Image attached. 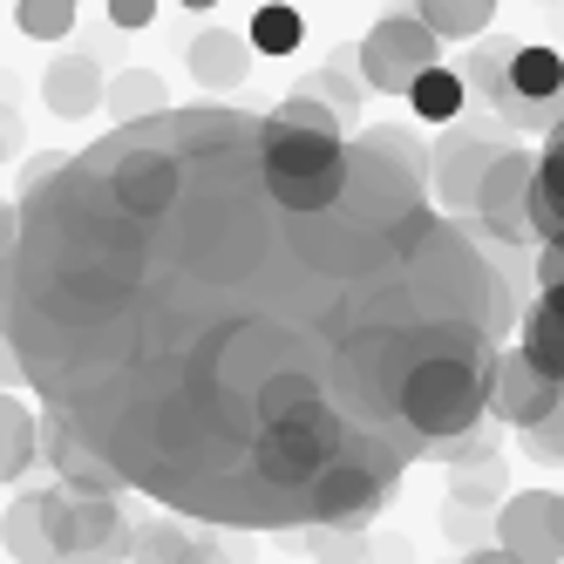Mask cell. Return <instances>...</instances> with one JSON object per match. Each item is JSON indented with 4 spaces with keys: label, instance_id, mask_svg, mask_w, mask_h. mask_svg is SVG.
Listing matches in <instances>:
<instances>
[{
    "label": "cell",
    "instance_id": "484cf974",
    "mask_svg": "<svg viewBox=\"0 0 564 564\" xmlns=\"http://www.w3.org/2000/svg\"><path fill=\"white\" fill-rule=\"evenodd\" d=\"M306 551L319 564H368L375 557V544L360 538V531H306Z\"/></svg>",
    "mask_w": 564,
    "mask_h": 564
},
{
    "label": "cell",
    "instance_id": "e575fe53",
    "mask_svg": "<svg viewBox=\"0 0 564 564\" xmlns=\"http://www.w3.org/2000/svg\"><path fill=\"white\" fill-rule=\"evenodd\" d=\"M463 564H517V557H503V551L490 544V551H476V557H463Z\"/></svg>",
    "mask_w": 564,
    "mask_h": 564
},
{
    "label": "cell",
    "instance_id": "9c48e42d",
    "mask_svg": "<svg viewBox=\"0 0 564 564\" xmlns=\"http://www.w3.org/2000/svg\"><path fill=\"white\" fill-rule=\"evenodd\" d=\"M531 184H538V156L531 150H510L503 164L490 171V184H482V205H476V238H497V246H523L531 231Z\"/></svg>",
    "mask_w": 564,
    "mask_h": 564
},
{
    "label": "cell",
    "instance_id": "d6986e66",
    "mask_svg": "<svg viewBox=\"0 0 564 564\" xmlns=\"http://www.w3.org/2000/svg\"><path fill=\"white\" fill-rule=\"evenodd\" d=\"M429 34H435V42H463V34H482V28H490V0H415V8H409Z\"/></svg>",
    "mask_w": 564,
    "mask_h": 564
},
{
    "label": "cell",
    "instance_id": "ac0fdd59",
    "mask_svg": "<svg viewBox=\"0 0 564 564\" xmlns=\"http://www.w3.org/2000/svg\"><path fill=\"white\" fill-rule=\"evenodd\" d=\"M34 456H42V422L28 415L21 394L0 388V463H8V482H21Z\"/></svg>",
    "mask_w": 564,
    "mask_h": 564
},
{
    "label": "cell",
    "instance_id": "4dcf8cb0",
    "mask_svg": "<svg viewBox=\"0 0 564 564\" xmlns=\"http://www.w3.org/2000/svg\"><path fill=\"white\" fill-rule=\"evenodd\" d=\"M109 21L116 28H150L156 21V0H109Z\"/></svg>",
    "mask_w": 564,
    "mask_h": 564
},
{
    "label": "cell",
    "instance_id": "ba28073f",
    "mask_svg": "<svg viewBox=\"0 0 564 564\" xmlns=\"http://www.w3.org/2000/svg\"><path fill=\"white\" fill-rule=\"evenodd\" d=\"M497 551L517 564H557L564 557V497L517 490L497 503Z\"/></svg>",
    "mask_w": 564,
    "mask_h": 564
},
{
    "label": "cell",
    "instance_id": "8992f818",
    "mask_svg": "<svg viewBox=\"0 0 564 564\" xmlns=\"http://www.w3.org/2000/svg\"><path fill=\"white\" fill-rule=\"evenodd\" d=\"M388 490H394V482H388L381 469H368V463L347 456V463H334V469L300 497V517H306V531H368L375 510L388 503Z\"/></svg>",
    "mask_w": 564,
    "mask_h": 564
},
{
    "label": "cell",
    "instance_id": "e0dca14e",
    "mask_svg": "<svg viewBox=\"0 0 564 564\" xmlns=\"http://www.w3.org/2000/svg\"><path fill=\"white\" fill-rule=\"evenodd\" d=\"M130 564H205V531H191V523H177V517L137 523Z\"/></svg>",
    "mask_w": 564,
    "mask_h": 564
},
{
    "label": "cell",
    "instance_id": "277c9868",
    "mask_svg": "<svg viewBox=\"0 0 564 564\" xmlns=\"http://www.w3.org/2000/svg\"><path fill=\"white\" fill-rule=\"evenodd\" d=\"M415 212H429V184L409 177L401 164H388V156L347 143V197H340V218L368 225V231H394V225H409Z\"/></svg>",
    "mask_w": 564,
    "mask_h": 564
},
{
    "label": "cell",
    "instance_id": "52a82bcc",
    "mask_svg": "<svg viewBox=\"0 0 564 564\" xmlns=\"http://www.w3.org/2000/svg\"><path fill=\"white\" fill-rule=\"evenodd\" d=\"M557 401H564V388H557L523 347H503V354H497V375H490V415H497L503 429H517V435L544 429V422L557 415Z\"/></svg>",
    "mask_w": 564,
    "mask_h": 564
},
{
    "label": "cell",
    "instance_id": "836d02e7",
    "mask_svg": "<svg viewBox=\"0 0 564 564\" xmlns=\"http://www.w3.org/2000/svg\"><path fill=\"white\" fill-rule=\"evenodd\" d=\"M21 150V123H14V109H0V164Z\"/></svg>",
    "mask_w": 564,
    "mask_h": 564
},
{
    "label": "cell",
    "instance_id": "30bf717a",
    "mask_svg": "<svg viewBox=\"0 0 564 564\" xmlns=\"http://www.w3.org/2000/svg\"><path fill=\"white\" fill-rule=\"evenodd\" d=\"M42 456L55 463V476H62V490H75V497H109L116 503V490H123V469L116 463H102L89 442H83V429H75L68 415H42Z\"/></svg>",
    "mask_w": 564,
    "mask_h": 564
},
{
    "label": "cell",
    "instance_id": "7c38bea8",
    "mask_svg": "<svg viewBox=\"0 0 564 564\" xmlns=\"http://www.w3.org/2000/svg\"><path fill=\"white\" fill-rule=\"evenodd\" d=\"M109 96V83H102V62L83 48V55H55L48 68H42V102L55 109V116H89L96 102Z\"/></svg>",
    "mask_w": 564,
    "mask_h": 564
},
{
    "label": "cell",
    "instance_id": "5bb4252c",
    "mask_svg": "<svg viewBox=\"0 0 564 564\" xmlns=\"http://www.w3.org/2000/svg\"><path fill=\"white\" fill-rule=\"evenodd\" d=\"M531 231L544 246H564V123L538 150V184H531Z\"/></svg>",
    "mask_w": 564,
    "mask_h": 564
},
{
    "label": "cell",
    "instance_id": "603a6c76",
    "mask_svg": "<svg viewBox=\"0 0 564 564\" xmlns=\"http://www.w3.org/2000/svg\"><path fill=\"white\" fill-rule=\"evenodd\" d=\"M300 34H306L300 8H259L246 42H252V55H293V48H300Z\"/></svg>",
    "mask_w": 564,
    "mask_h": 564
},
{
    "label": "cell",
    "instance_id": "cb8c5ba5",
    "mask_svg": "<svg viewBox=\"0 0 564 564\" xmlns=\"http://www.w3.org/2000/svg\"><path fill=\"white\" fill-rule=\"evenodd\" d=\"M517 48H523L517 34H497V42H482V48L469 55V89L497 102V89L510 83V62H517Z\"/></svg>",
    "mask_w": 564,
    "mask_h": 564
},
{
    "label": "cell",
    "instance_id": "44dd1931",
    "mask_svg": "<svg viewBox=\"0 0 564 564\" xmlns=\"http://www.w3.org/2000/svg\"><path fill=\"white\" fill-rule=\"evenodd\" d=\"M517 347L531 354L538 368L564 388V313H557V306H544V300H538L531 313H523V340H517Z\"/></svg>",
    "mask_w": 564,
    "mask_h": 564
},
{
    "label": "cell",
    "instance_id": "ffe728a7",
    "mask_svg": "<svg viewBox=\"0 0 564 564\" xmlns=\"http://www.w3.org/2000/svg\"><path fill=\"white\" fill-rule=\"evenodd\" d=\"M360 150H375V156H388V164H401V171H409V177H435V150L415 137V130H394V123H375V130H360L354 137Z\"/></svg>",
    "mask_w": 564,
    "mask_h": 564
},
{
    "label": "cell",
    "instance_id": "1f68e13d",
    "mask_svg": "<svg viewBox=\"0 0 564 564\" xmlns=\"http://www.w3.org/2000/svg\"><path fill=\"white\" fill-rule=\"evenodd\" d=\"M14 246H21V212L8 205V197H0V265L14 259Z\"/></svg>",
    "mask_w": 564,
    "mask_h": 564
},
{
    "label": "cell",
    "instance_id": "d6a6232c",
    "mask_svg": "<svg viewBox=\"0 0 564 564\" xmlns=\"http://www.w3.org/2000/svg\"><path fill=\"white\" fill-rule=\"evenodd\" d=\"M409 557H415V551H409V538H381L368 564H409Z\"/></svg>",
    "mask_w": 564,
    "mask_h": 564
},
{
    "label": "cell",
    "instance_id": "3957f363",
    "mask_svg": "<svg viewBox=\"0 0 564 564\" xmlns=\"http://www.w3.org/2000/svg\"><path fill=\"white\" fill-rule=\"evenodd\" d=\"M510 150H517V130H503V123H449V137L435 143V177H429L435 205L456 225H476L482 184H490V171Z\"/></svg>",
    "mask_w": 564,
    "mask_h": 564
},
{
    "label": "cell",
    "instance_id": "6da1fadb",
    "mask_svg": "<svg viewBox=\"0 0 564 564\" xmlns=\"http://www.w3.org/2000/svg\"><path fill=\"white\" fill-rule=\"evenodd\" d=\"M259 171L279 212L293 218H319V212H340L347 197V123L313 102V96H286L279 109L259 116Z\"/></svg>",
    "mask_w": 564,
    "mask_h": 564
},
{
    "label": "cell",
    "instance_id": "2e32d148",
    "mask_svg": "<svg viewBox=\"0 0 564 564\" xmlns=\"http://www.w3.org/2000/svg\"><path fill=\"white\" fill-rule=\"evenodd\" d=\"M109 116H116V130H137V123H156V116H171V96H164V75H150V68H123L109 83Z\"/></svg>",
    "mask_w": 564,
    "mask_h": 564
},
{
    "label": "cell",
    "instance_id": "d4e9b609",
    "mask_svg": "<svg viewBox=\"0 0 564 564\" xmlns=\"http://www.w3.org/2000/svg\"><path fill=\"white\" fill-rule=\"evenodd\" d=\"M75 14H83L75 0H21V8H14V28L34 34V42H62V34L75 28Z\"/></svg>",
    "mask_w": 564,
    "mask_h": 564
},
{
    "label": "cell",
    "instance_id": "4316f807",
    "mask_svg": "<svg viewBox=\"0 0 564 564\" xmlns=\"http://www.w3.org/2000/svg\"><path fill=\"white\" fill-rule=\"evenodd\" d=\"M490 497H503V463H482V469H456V497L463 510H482Z\"/></svg>",
    "mask_w": 564,
    "mask_h": 564
},
{
    "label": "cell",
    "instance_id": "4fadbf2b",
    "mask_svg": "<svg viewBox=\"0 0 564 564\" xmlns=\"http://www.w3.org/2000/svg\"><path fill=\"white\" fill-rule=\"evenodd\" d=\"M184 62H191V75L205 89H238L252 75V42H246V34H231V28H205V34H191V42H184Z\"/></svg>",
    "mask_w": 564,
    "mask_h": 564
},
{
    "label": "cell",
    "instance_id": "f1b7e54d",
    "mask_svg": "<svg viewBox=\"0 0 564 564\" xmlns=\"http://www.w3.org/2000/svg\"><path fill=\"white\" fill-rule=\"evenodd\" d=\"M523 456H531V463H544V469H557V463H564V401H557V415H551L544 429H531V435H523Z\"/></svg>",
    "mask_w": 564,
    "mask_h": 564
},
{
    "label": "cell",
    "instance_id": "83f0119b",
    "mask_svg": "<svg viewBox=\"0 0 564 564\" xmlns=\"http://www.w3.org/2000/svg\"><path fill=\"white\" fill-rule=\"evenodd\" d=\"M442 538H449V544H469V557H476V551H490V544H482V538H490V523H482V510L442 503Z\"/></svg>",
    "mask_w": 564,
    "mask_h": 564
},
{
    "label": "cell",
    "instance_id": "7a4b0ae2",
    "mask_svg": "<svg viewBox=\"0 0 564 564\" xmlns=\"http://www.w3.org/2000/svg\"><path fill=\"white\" fill-rule=\"evenodd\" d=\"M490 375H497V360H429V368H415L409 388H401V401H394L401 429L415 442L469 435L482 422V409H490Z\"/></svg>",
    "mask_w": 564,
    "mask_h": 564
},
{
    "label": "cell",
    "instance_id": "9a60e30c",
    "mask_svg": "<svg viewBox=\"0 0 564 564\" xmlns=\"http://www.w3.org/2000/svg\"><path fill=\"white\" fill-rule=\"evenodd\" d=\"M300 96L327 102L340 123H360V96H368V83H360V48H334L327 68H313L306 83H300Z\"/></svg>",
    "mask_w": 564,
    "mask_h": 564
},
{
    "label": "cell",
    "instance_id": "f546056e",
    "mask_svg": "<svg viewBox=\"0 0 564 564\" xmlns=\"http://www.w3.org/2000/svg\"><path fill=\"white\" fill-rule=\"evenodd\" d=\"M538 286H544L538 300L564 313V246H544V259H538Z\"/></svg>",
    "mask_w": 564,
    "mask_h": 564
},
{
    "label": "cell",
    "instance_id": "5b68a950",
    "mask_svg": "<svg viewBox=\"0 0 564 564\" xmlns=\"http://www.w3.org/2000/svg\"><path fill=\"white\" fill-rule=\"evenodd\" d=\"M435 55H442L435 34H429L409 8H394V14H381V21L368 28V42H360V83L381 89V96H409L429 68H442Z\"/></svg>",
    "mask_w": 564,
    "mask_h": 564
},
{
    "label": "cell",
    "instance_id": "8fae6325",
    "mask_svg": "<svg viewBox=\"0 0 564 564\" xmlns=\"http://www.w3.org/2000/svg\"><path fill=\"white\" fill-rule=\"evenodd\" d=\"M0 538H8V557H21V564H62V551H55V517H48V482H42V490H21L8 503Z\"/></svg>",
    "mask_w": 564,
    "mask_h": 564
},
{
    "label": "cell",
    "instance_id": "7402d4cb",
    "mask_svg": "<svg viewBox=\"0 0 564 564\" xmlns=\"http://www.w3.org/2000/svg\"><path fill=\"white\" fill-rule=\"evenodd\" d=\"M409 102H415L422 123H456V116H463V75L456 68H429L422 83L409 89Z\"/></svg>",
    "mask_w": 564,
    "mask_h": 564
}]
</instances>
